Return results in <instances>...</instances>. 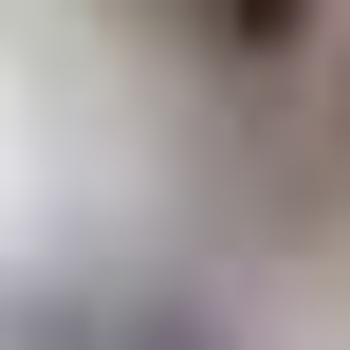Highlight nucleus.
Returning a JSON list of instances; mask_svg holds the SVG:
<instances>
[{"mask_svg": "<svg viewBox=\"0 0 350 350\" xmlns=\"http://www.w3.org/2000/svg\"><path fill=\"white\" fill-rule=\"evenodd\" d=\"M0 350H221L203 314H148V295H18Z\"/></svg>", "mask_w": 350, "mask_h": 350, "instance_id": "obj_1", "label": "nucleus"}, {"mask_svg": "<svg viewBox=\"0 0 350 350\" xmlns=\"http://www.w3.org/2000/svg\"><path fill=\"white\" fill-rule=\"evenodd\" d=\"M332 129H350V37H332Z\"/></svg>", "mask_w": 350, "mask_h": 350, "instance_id": "obj_2", "label": "nucleus"}]
</instances>
